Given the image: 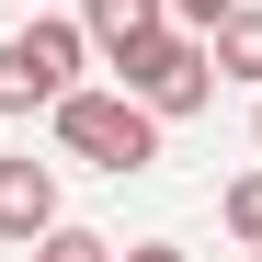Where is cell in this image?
I'll return each mask as SVG.
<instances>
[{"label": "cell", "instance_id": "cell-1", "mask_svg": "<svg viewBox=\"0 0 262 262\" xmlns=\"http://www.w3.org/2000/svg\"><path fill=\"white\" fill-rule=\"evenodd\" d=\"M46 125H57V148H69V160L114 171V183L160 160V114L125 92V80H114V92H57V103H46Z\"/></svg>", "mask_w": 262, "mask_h": 262}, {"label": "cell", "instance_id": "cell-2", "mask_svg": "<svg viewBox=\"0 0 262 262\" xmlns=\"http://www.w3.org/2000/svg\"><path fill=\"white\" fill-rule=\"evenodd\" d=\"M114 80H125L160 125H183V114H205V103H216V46H205L194 23H160L148 46H125V57H114Z\"/></svg>", "mask_w": 262, "mask_h": 262}, {"label": "cell", "instance_id": "cell-3", "mask_svg": "<svg viewBox=\"0 0 262 262\" xmlns=\"http://www.w3.org/2000/svg\"><path fill=\"white\" fill-rule=\"evenodd\" d=\"M80 57H92V34L34 12L23 34H0V114H46L57 92H80Z\"/></svg>", "mask_w": 262, "mask_h": 262}, {"label": "cell", "instance_id": "cell-4", "mask_svg": "<svg viewBox=\"0 0 262 262\" xmlns=\"http://www.w3.org/2000/svg\"><path fill=\"white\" fill-rule=\"evenodd\" d=\"M46 228H57V160H34V148H23V160H0V239H23V251H34Z\"/></svg>", "mask_w": 262, "mask_h": 262}, {"label": "cell", "instance_id": "cell-5", "mask_svg": "<svg viewBox=\"0 0 262 262\" xmlns=\"http://www.w3.org/2000/svg\"><path fill=\"white\" fill-rule=\"evenodd\" d=\"M160 23H171V0H80V34H92V57H125V46H148Z\"/></svg>", "mask_w": 262, "mask_h": 262}, {"label": "cell", "instance_id": "cell-6", "mask_svg": "<svg viewBox=\"0 0 262 262\" xmlns=\"http://www.w3.org/2000/svg\"><path fill=\"white\" fill-rule=\"evenodd\" d=\"M205 46H216V80H251V92H262V0H228Z\"/></svg>", "mask_w": 262, "mask_h": 262}, {"label": "cell", "instance_id": "cell-7", "mask_svg": "<svg viewBox=\"0 0 262 262\" xmlns=\"http://www.w3.org/2000/svg\"><path fill=\"white\" fill-rule=\"evenodd\" d=\"M216 216H228V239H239V251H262V171H239V183H228V205H216Z\"/></svg>", "mask_w": 262, "mask_h": 262}, {"label": "cell", "instance_id": "cell-8", "mask_svg": "<svg viewBox=\"0 0 262 262\" xmlns=\"http://www.w3.org/2000/svg\"><path fill=\"white\" fill-rule=\"evenodd\" d=\"M34 262H114V239H103V228H69V216H57V228L34 239Z\"/></svg>", "mask_w": 262, "mask_h": 262}, {"label": "cell", "instance_id": "cell-9", "mask_svg": "<svg viewBox=\"0 0 262 262\" xmlns=\"http://www.w3.org/2000/svg\"><path fill=\"white\" fill-rule=\"evenodd\" d=\"M216 12H228V0H171V23H194V34H216Z\"/></svg>", "mask_w": 262, "mask_h": 262}, {"label": "cell", "instance_id": "cell-10", "mask_svg": "<svg viewBox=\"0 0 262 262\" xmlns=\"http://www.w3.org/2000/svg\"><path fill=\"white\" fill-rule=\"evenodd\" d=\"M114 262H194L183 239H137V251H114Z\"/></svg>", "mask_w": 262, "mask_h": 262}, {"label": "cell", "instance_id": "cell-11", "mask_svg": "<svg viewBox=\"0 0 262 262\" xmlns=\"http://www.w3.org/2000/svg\"><path fill=\"white\" fill-rule=\"evenodd\" d=\"M251 137H262V92H251Z\"/></svg>", "mask_w": 262, "mask_h": 262}, {"label": "cell", "instance_id": "cell-12", "mask_svg": "<svg viewBox=\"0 0 262 262\" xmlns=\"http://www.w3.org/2000/svg\"><path fill=\"white\" fill-rule=\"evenodd\" d=\"M251 262H262V251H251Z\"/></svg>", "mask_w": 262, "mask_h": 262}]
</instances>
